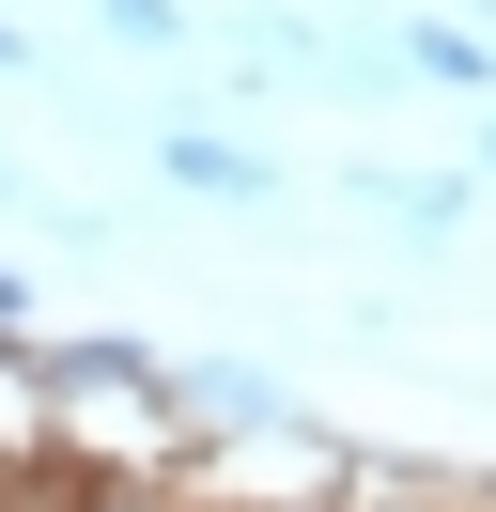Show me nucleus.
<instances>
[{
  "mask_svg": "<svg viewBox=\"0 0 496 512\" xmlns=\"http://www.w3.org/2000/svg\"><path fill=\"white\" fill-rule=\"evenodd\" d=\"M109 32H140V47H171V0H93Z\"/></svg>",
  "mask_w": 496,
  "mask_h": 512,
  "instance_id": "2",
  "label": "nucleus"
},
{
  "mask_svg": "<svg viewBox=\"0 0 496 512\" xmlns=\"http://www.w3.org/2000/svg\"><path fill=\"white\" fill-rule=\"evenodd\" d=\"M171 171H186V187H217V202H248V187H264V171H248V156H217V140H171Z\"/></svg>",
  "mask_w": 496,
  "mask_h": 512,
  "instance_id": "1",
  "label": "nucleus"
},
{
  "mask_svg": "<svg viewBox=\"0 0 496 512\" xmlns=\"http://www.w3.org/2000/svg\"><path fill=\"white\" fill-rule=\"evenodd\" d=\"M0 63H16V32H0Z\"/></svg>",
  "mask_w": 496,
  "mask_h": 512,
  "instance_id": "3",
  "label": "nucleus"
}]
</instances>
